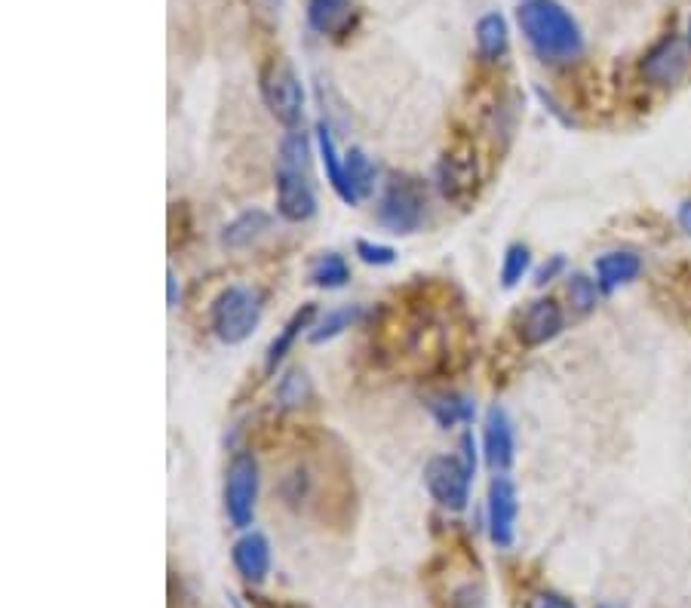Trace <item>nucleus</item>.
I'll use <instances>...</instances> for the list:
<instances>
[{
	"mask_svg": "<svg viewBox=\"0 0 691 608\" xmlns=\"http://www.w3.org/2000/svg\"><path fill=\"white\" fill-rule=\"evenodd\" d=\"M307 280L317 289H341L351 280V268L338 253H320L307 268Z\"/></svg>",
	"mask_w": 691,
	"mask_h": 608,
	"instance_id": "19",
	"label": "nucleus"
},
{
	"mask_svg": "<svg viewBox=\"0 0 691 608\" xmlns=\"http://www.w3.org/2000/svg\"><path fill=\"white\" fill-rule=\"evenodd\" d=\"M258 93L277 124L298 129V124L305 120V86L286 59H273L261 68Z\"/></svg>",
	"mask_w": 691,
	"mask_h": 608,
	"instance_id": "2",
	"label": "nucleus"
},
{
	"mask_svg": "<svg viewBox=\"0 0 691 608\" xmlns=\"http://www.w3.org/2000/svg\"><path fill=\"white\" fill-rule=\"evenodd\" d=\"M599 283H594L590 277H584V273H572L569 277V302L572 307L578 311V314H590L596 307V299H599Z\"/></svg>",
	"mask_w": 691,
	"mask_h": 608,
	"instance_id": "25",
	"label": "nucleus"
},
{
	"mask_svg": "<svg viewBox=\"0 0 691 608\" xmlns=\"http://www.w3.org/2000/svg\"><path fill=\"white\" fill-rule=\"evenodd\" d=\"M482 452L495 473H504L514 465V424L501 406L485 412V431H482Z\"/></svg>",
	"mask_w": 691,
	"mask_h": 608,
	"instance_id": "10",
	"label": "nucleus"
},
{
	"mask_svg": "<svg viewBox=\"0 0 691 608\" xmlns=\"http://www.w3.org/2000/svg\"><path fill=\"white\" fill-rule=\"evenodd\" d=\"M640 71L645 81L655 86H676L689 71V49L679 37H664L645 52Z\"/></svg>",
	"mask_w": 691,
	"mask_h": 608,
	"instance_id": "8",
	"label": "nucleus"
},
{
	"mask_svg": "<svg viewBox=\"0 0 691 608\" xmlns=\"http://www.w3.org/2000/svg\"><path fill=\"white\" fill-rule=\"evenodd\" d=\"M563 268H565V258L563 256H553V258H550V265H544V268H538V273H535V283H538V287H544V283H550V280L557 277V273L563 271Z\"/></svg>",
	"mask_w": 691,
	"mask_h": 608,
	"instance_id": "29",
	"label": "nucleus"
},
{
	"mask_svg": "<svg viewBox=\"0 0 691 608\" xmlns=\"http://www.w3.org/2000/svg\"><path fill=\"white\" fill-rule=\"evenodd\" d=\"M227 599H231V608H243V606H241V599H237V596H227Z\"/></svg>",
	"mask_w": 691,
	"mask_h": 608,
	"instance_id": "33",
	"label": "nucleus"
},
{
	"mask_svg": "<svg viewBox=\"0 0 691 608\" xmlns=\"http://www.w3.org/2000/svg\"><path fill=\"white\" fill-rule=\"evenodd\" d=\"M280 163H286L292 169H305L307 173V163H311V139H307L305 132L290 129V132L283 136V142H280Z\"/></svg>",
	"mask_w": 691,
	"mask_h": 608,
	"instance_id": "24",
	"label": "nucleus"
},
{
	"mask_svg": "<svg viewBox=\"0 0 691 608\" xmlns=\"http://www.w3.org/2000/svg\"><path fill=\"white\" fill-rule=\"evenodd\" d=\"M563 332V311L553 299H538L526 307L519 320V338L526 348H541Z\"/></svg>",
	"mask_w": 691,
	"mask_h": 608,
	"instance_id": "11",
	"label": "nucleus"
},
{
	"mask_svg": "<svg viewBox=\"0 0 691 608\" xmlns=\"http://www.w3.org/2000/svg\"><path fill=\"white\" fill-rule=\"evenodd\" d=\"M516 513H519V498L511 477H495L489 486V535L495 547L514 545Z\"/></svg>",
	"mask_w": 691,
	"mask_h": 608,
	"instance_id": "9",
	"label": "nucleus"
},
{
	"mask_svg": "<svg viewBox=\"0 0 691 608\" xmlns=\"http://www.w3.org/2000/svg\"><path fill=\"white\" fill-rule=\"evenodd\" d=\"M344 176H348V185H351L356 203H360L372 191V182H375V166H372V161L360 148H351L344 154Z\"/></svg>",
	"mask_w": 691,
	"mask_h": 608,
	"instance_id": "21",
	"label": "nucleus"
},
{
	"mask_svg": "<svg viewBox=\"0 0 691 608\" xmlns=\"http://www.w3.org/2000/svg\"><path fill=\"white\" fill-rule=\"evenodd\" d=\"M356 256L363 265H372V268H387L397 261V249L394 246H385V243H372V241H356Z\"/></svg>",
	"mask_w": 691,
	"mask_h": 608,
	"instance_id": "27",
	"label": "nucleus"
},
{
	"mask_svg": "<svg viewBox=\"0 0 691 608\" xmlns=\"http://www.w3.org/2000/svg\"><path fill=\"white\" fill-rule=\"evenodd\" d=\"M356 317H360V311H356V307H338V311H329V314H326L317 326H311L307 338H311L314 344L332 341V338L341 336L344 329H351Z\"/></svg>",
	"mask_w": 691,
	"mask_h": 608,
	"instance_id": "22",
	"label": "nucleus"
},
{
	"mask_svg": "<svg viewBox=\"0 0 691 608\" xmlns=\"http://www.w3.org/2000/svg\"><path fill=\"white\" fill-rule=\"evenodd\" d=\"M258 461L249 452H237L225 473V513L237 528H249L256 519Z\"/></svg>",
	"mask_w": 691,
	"mask_h": 608,
	"instance_id": "6",
	"label": "nucleus"
},
{
	"mask_svg": "<svg viewBox=\"0 0 691 608\" xmlns=\"http://www.w3.org/2000/svg\"><path fill=\"white\" fill-rule=\"evenodd\" d=\"M212 332L225 344H243L261 323V295L256 289L227 287L219 292L210 311Z\"/></svg>",
	"mask_w": 691,
	"mask_h": 608,
	"instance_id": "3",
	"label": "nucleus"
},
{
	"mask_svg": "<svg viewBox=\"0 0 691 608\" xmlns=\"http://www.w3.org/2000/svg\"><path fill=\"white\" fill-rule=\"evenodd\" d=\"M516 22L529 47L544 62L563 65L584 52V32L578 19L572 16L560 0H526L516 10Z\"/></svg>",
	"mask_w": 691,
	"mask_h": 608,
	"instance_id": "1",
	"label": "nucleus"
},
{
	"mask_svg": "<svg viewBox=\"0 0 691 608\" xmlns=\"http://www.w3.org/2000/svg\"><path fill=\"white\" fill-rule=\"evenodd\" d=\"M640 271H643V258L636 253H628V249L624 253H606V256L596 258V283H599V289L606 295L633 283L640 277Z\"/></svg>",
	"mask_w": 691,
	"mask_h": 608,
	"instance_id": "13",
	"label": "nucleus"
},
{
	"mask_svg": "<svg viewBox=\"0 0 691 608\" xmlns=\"http://www.w3.org/2000/svg\"><path fill=\"white\" fill-rule=\"evenodd\" d=\"M268 227H271V215L261 212V209H249V212H243V215H237L234 222L227 224L222 243L227 249H243V246H253Z\"/></svg>",
	"mask_w": 691,
	"mask_h": 608,
	"instance_id": "17",
	"label": "nucleus"
},
{
	"mask_svg": "<svg viewBox=\"0 0 691 608\" xmlns=\"http://www.w3.org/2000/svg\"><path fill=\"white\" fill-rule=\"evenodd\" d=\"M689 47H691V19H689Z\"/></svg>",
	"mask_w": 691,
	"mask_h": 608,
	"instance_id": "34",
	"label": "nucleus"
},
{
	"mask_svg": "<svg viewBox=\"0 0 691 608\" xmlns=\"http://www.w3.org/2000/svg\"><path fill=\"white\" fill-rule=\"evenodd\" d=\"M314 314H317V307H314V304H305L302 311H295V314H292V320L283 326V332L273 338L271 348H268V356H265V369H268V372H273V369L280 366V363H283V356H286L292 344H295V338L302 336L305 329H311Z\"/></svg>",
	"mask_w": 691,
	"mask_h": 608,
	"instance_id": "18",
	"label": "nucleus"
},
{
	"mask_svg": "<svg viewBox=\"0 0 691 608\" xmlns=\"http://www.w3.org/2000/svg\"><path fill=\"white\" fill-rule=\"evenodd\" d=\"M231 560L246 584H261L271 572V545L261 531H246L231 550Z\"/></svg>",
	"mask_w": 691,
	"mask_h": 608,
	"instance_id": "12",
	"label": "nucleus"
},
{
	"mask_svg": "<svg viewBox=\"0 0 691 608\" xmlns=\"http://www.w3.org/2000/svg\"><path fill=\"white\" fill-rule=\"evenodd\" d=\"M307 394H311V385H307V378L302 372H290V375L280 382V387H277V397H280V402H283L286 409L302 406V402L307 400Z\"/></svg>",
	"mask_w": 691,
	"mask_h": 608,
	"instance_id": "26",
	"label": "nucleus"
},
{
	"mask_svg": "<svg viewBox=\"0 0 691 608\" xmlns=\"http://www.w3.org/2000/svg\"><path fill=\"white\" fill-rule=\"evenodd\" d=\"M256 7H261V13H271V16H280V7L283 0H253Z\"/></svg>",
	"mask_w": 691,
	"mask_h": 608,
	"instance_id": "32",
	"label": "nucleus"
},
{
	"mask_svg": "<svg viewBox=\"0 0 691 608\" xmlns=\"http://www.w3.org/2000/svg\"><path fill=\"white\" fill-rule=\"evenodd\" d=\"M507 47H511V32H507V22L501 13H485V16L477 22V49H480L482 59L489 62H499L507 56Z\"/></svg>",
	"mask_w": 691,
	"mask_h": 608,
	"instance_id": "16",
	"label": "nucleus"
},
{
	"mask_svg": "<svg viewBox=\"0 0 691 608\" xmlns=\"http://www.w3.org/2000/svg\"><path fill=\"white\" fill-rule=\"evenodd\" d=\"M531 268V253L529 246L523 243H511L507 253H504V261H501V287L514 289Z\"/></svg>",
	"mask_w": 691,
	"mask_h": 608,
	"instance_id": "23",
	"label": "nucleus"
},
{
	"mask_svg": "<svg viewBox=\"0 0 691 608\" xmlns=\"http://www.w3.org/2000/svg\"><path fill=\"white\" fill-rule=\"evenodd\" d=\"M676 219H679V227H682L686 234H691V200H686V203L679 207Z\"/></svg>",
	"mask_w": 691,
	"mask_h": 608,
	"instance_id": "31",
	"label": "nucleus"
},
{
	"mask_svg": "<svg viewBox=\"0 0 691 608\" xmlns=\"http://www.w3.org/2000/svg\"><path fill=\"white\" fill-rule=\"evenodd\" d=\"M277 209L286 222H307L317 212V197L305 169H292L286 163L277 166Z\"/></svg>",
	"mask_w": 691,
	"mask_h": 608,
	"instance_id": "7",
	"label": "nucleus"
},
{
	"mask_svg": "<svg viewBox=\"0 0 691 608\" xmlns=\"http://www.w3.org/2000/svg\"><path fill=\"white\" fill-rule=\"evenodd\" d=\"M428 194L415 178H394L378 200V222L394 234H412L424 222Z\"/></svg>",
	"mask_w": 691,
	"mask_h": 608,
	"instance_id": "4",
	"label": "nucleus"
},
{
	"mask_svg": "<svg viewBox=\"0 0 691 608\" xmlns=\"http://www.w3.org/2000/svg\"><path fill=\"white\" fill-rule=\"evenodd\" d=\"M166 302H169V307H176V302H178V280H176V271L166 273Z\"/></svg>",
	"mask_w": 691,
	"mask_h": 608,
	"instance_id": "30",
	"label": "nucleus"
},
{
	"mask_svg": "<svg viewBox=\"0 0 691 608\" xmlns=\"http://www.w3.org/2000/svg\"><path fill=\"white\" fill-rule=\"evenodd\" d=\"M354 16V3L351 0H307V25L317 34H336L348 32Z\"/></svg>",
	"mask_w": 691,
	"mask_h": 608,
	"instance_id": "14",
	"label": "nucleus"
},
{
	"mask_svg": "<svg viewBox=\"0 0 691 608\" xmlns=\"http://www.w3.org/2000/svg\"><path fill=\"white\" fill-rule=\"evenodd\" d=\"M428 412L436 418L440 428H455V424H467L473 418V402L455 394H436L428 400Z\"/></svg>",
	"mask_w": 691,
	"mask_h": 608,
	"instance_id": "20",
	"label": "nucleus"
},
{
	"mask_svg": "<svg viewBox=\"0 0 691 608\" xmlns=\"http://www.w3.org/2000/svg\"><path fill=\"white\" fill-rule=\"evenodd\" d=\"M317 142H320V157H323V169H326V178L332 185V191L348 203V207H356V197L348 185V176H344V157H338L336 151V139H332V129L326 124H317Z\"/></svg>",
	"mask_w": 691,
	"mask_h": 608,
	"instance_id": "15",
	"label": "nucleus"
},
{
	"mask_svg": "<svg viewBox=\"0 0 691 608\" xmlns=\"http://www.w3.org/2000/svg\"><path fill=\"white\" fill-rule=\"evenodd\" d=\"M477 470L458 458V455H436L424 467V486L443 511L461 513L470 501V480Z\"/></svg>",
	"mask_w": 691,
	"mask_h": 608,
	"instance_id": "5",
	"label": "nucleus"
},
{
	"mask_svg": "<svg viewBox=\"0 0 691 608\" xmlns=\"http://www.w3.org/2000/svg\"><path fill=\"white\" fill-rule=\"evenodd\" d=\"M602 608H611V606H602Z\"/></svg>",
	"mask_w": 691,
	"mask_h": 608,
	"instance_id": "35",
	"label": "nucleus"
},
{
	"mask_svg": "<svg viewBox=\"0 0 691 608\" xmlns=\"http://www.w3.org/2000/svg\"><path fill=\"white\" fill-rule=\"evenodd\" d=\"M526 608H578L572 599H565L560 593H535Z\"/></svg>",
	"mask_w": 691,
	"mask_h": 608,
	"instance_id": "28",
	"label": "nucleus"
}]
</instances>
